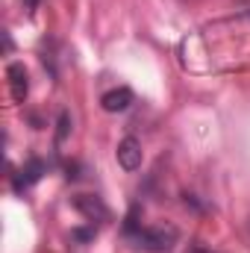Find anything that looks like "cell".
I'll return each mask as SVG.
<instances>
[{
	"label": "cell",
	"mask_w": 250,
	"mask_h": 253,
	"mask_svg": "<svg viewBox=\"0 0 250 253\" xmlns=\"http://www.w3.org/2000/svg\"><path fill=\"white\" fill-rule=\"evenodd\" d=\"M177 236H180L177 227H147V230L138 233V245L147 248V251H153V253H165V251L174 248Z\"/></svg>",
	"instance_id": "1"
},
{
	"label": "cell",
	"mask_w": 250,
	"mask_h": 253,
	"mask_svg": "<svg viewBox=\"0 0 250 253\" xmlns=\"http://www.w3.org/2000/svg\"><path fill=\"white\" fill-rule=\"evenodd\" d=\"M115 156H118V165H121L124 171H138V168H141V159H144V153H141V141H138L135 135L121 138Z\"/></svg>",
	"instance_id": "2"
},
{
	"label": "cell",
	"mask_w": 250,
	"mask_h": 253,
	"mask_svg": "<svg viewBox=\"0 0 250 253\" xmlns=\"http://www.w3.org/2000/svg\"><path fill=\"white\" fill-rule=\"evenodd\" d=\"M6 77H9V91H12V100L15 103H24L27 100V91H30V77H27V68L21 62H12L6 68Z\"/></svg>",
	"instance_id": "3"
},
{
	"label": "cell",
	"mask_w": 250,
	"mask_h": 253,
	"mask_svg": "<svg viewBox=\"0 0 250 253\" xmlns=\"http://www.w3.org/2000/svg\"><path fill=\"white\" fill-rule=\"evenodd\" d=\"M44 171H47V165H44L39 156H33V159H30V162H27V165H24V168L15 174V180H12V189H15V191L30 189L33 183H39V180H42V174H44Z\"/></svg>",
	"instance_id": "4"
},
{
	"label": "cell",
	"mask_w": 250,
	"mask_h": 253,
	"mask_svg": "<svg viewBox=\"0 0 250 253\" xmlns=\"http://www.w3.org/2000/svg\"><path fill=\"white\" fill-rule=\"evenodd\" d=\"M74 209L83 212L88 221H103V218H109V209H106L103 200L94 197V194H77V197H74Z\"/></svg>",
	"instance_id": "5"
},
{
	"label": "cell",
	"mask_w": 250,
	"mask_h": 253,
	"mask_svg": "<svg viewBox=\"0 0 250 253\" xmlns=\"http://www.w3.org/2000/svg\"><path fill=\"white\" fill-rule=\"evenodd\" d=\"M129 103H132V91L129 88H112V91H106L103 97H100V106L106 109V112H124L129 109Z\"/></svg>",
	"instance_id": "6"
},
{
	"label": "cell",
	"mask_w": 250,
	"mask_h": 253,
	"mask_svg": "<svg viewBox=\"0 0 250 253\" xmlns=\"http://www.w3.org/2000/svg\"><path fill=\"white\" fill-rule=\"evenodd\" d=\"M138 215H141V206L132 203V206H129V215H126V224H124L126 236H135V239H138V233H141V221H138Z\"/></svg>",
	"instance_id": "7"
},
{
	"label": "cell",
	"mask_w": 250,
	"mask_h": 253,
	"mask_svg": "<svg viewBox=\"0 0 250 253\" xmlns=\"http://www.w3.org/2000/svg\"><path fill=\"white\" fill-rule=\"evenodd\" d=\"M59 129H56V144H62L65 138H68V132H71V115L68 112H59Z\"/></svg>",
	"instance_id": "8"
},
{
	"label": "cell",
	"mask_w": 250,
	"mask_h": 253,
	"mask_svg": "<svg viewBox=\"0 0 250 253\" xmlns=\"http://www.w3.org/2000/svg\"><path fill=\"white\" fill-rule=\"evenodd\" d=\"M71 239H77V242H88V239H94V230H74Z\"/></svg>",
	"instance_id": "9"
},
{
	"label": "cell",
	"mask_w": 250,
	"mask_h": 253,
	"mask_svg": "<svg viewBox=\"0 0 250 253\" xmlns=\"http://www.w3.org/2000/svg\"><path fill=\"white\" fill-rule=\"evenodd\" d=\"M186 253H212V251H209V248H203V245H188Z\"/></svg>",
	"instance_id": "10"
},
{
	"label": "cell",
	"mask_w": 250,
	"mask_h": 253,
	"mask_svg": "<svg viewBox=\"0 0 250 253\" xmlns=\"http://www.w3.org/2000/svg\"><path fill=\"white\" fill-rule=\"evenodd\" d=\"M3 47H6V53L12 50V39H9V33H3Z\"/></svg>",
	"instance_id": "11"
},
{
	"label": "cell",
	"mask_w": 250,
	"mask_h": 253,
	"mask_svg": "<svg viewBox=\"0 0 250 253\" xmlns=\"http://www.w3.org/2000/svg\"><path fill=\"white\" fill-rule=\"evenodd\" d=\"M39 3H42V0H24V6H27L30 12H36V6H39Z\"/></svg>",
	"instance_id": "12"
}]
</instances>
